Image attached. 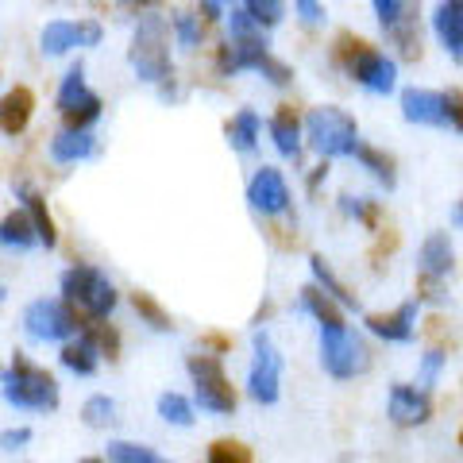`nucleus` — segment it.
Segmentation results:
<instances>
[{"label": "nucleus", "mask_w": 463, "mask_h": 463, "mask_svg": "<svg viewBox=\"0 0 463 463\" xmlns=\"http://www.w3.org/2000/svg\"><path fill=\"white\" fill-rule=\"evenodd\" d=\"M0 394L16 410H32V413H54L62 394H58V383L47 367H35L27 355H12V367L0 379Z\"/></svg>", "instance_id": "nucleus-1"}, {"label": "nucleus", "mask_w": 463, "mask_h": 463, "mask_svg": "<svg viewBox=\"0 0 463 463\" xmlns=\"http://www.w3.org/2000/svg\"><path fill=\"white\" fill-rule=\"evenodd\" d=\"M336 62L344 66V74L355 85H364L367 93H394L398 90V62L390 54H383L379 47H371L364 39L340 35L336 39Z\"/></svg>", "instance_id": "nucleus-2"}, {"label": "nucleus", "mask_w": 463, "mask_h": 463, "mask_svg": "<svg viewBox=\"0 0 463 463\" xmlns=\"http://www.w3.org/2000/svg\"><path fill=\"white\" fill-rule=\"evenodd\" d=\"M128 62H132L136 78L147 85H166L174 81V62H170V24L163 16H139L132 47H128Z\"/></svg>", "instance_id": "nucleus-3"}, {"label": "nucleus", "mask_w": 463, "mask_h": 463, "mask_svg": "<svg viewBox=\"0 0 463 463\" xmlns=\"http://www.w3.org/2000/svg\"><path fill=\"white\" fill-rule=\"evenodd\" d=\"M216 70H221L224 78H236V74H243V70H255V74H263L270 85L294 81V70L270 54L263 32L243 35V39H228L221 47V54H216Z\"/></svg>", "instance_id": "nucleus-4"}, {"label": "nucleus", "mask_w": 463, "mask_h": 463, "mask_svg": "<svg viewBox=\"0 0 463 463\" xmlns=\"http://www.w3.org/2000/svg\"><path fill=\"white\" fill-rule=\"evenodd\" d=\"M306 143L321 155V158H352L355 143H359V124L352 112H344L336 105H321V109H309L306 124Z\"/></svg>", "instance_id": "nucleus-5"}, {"label": "nucleus", "mask_w": 463, "mask_h": 463, "mask_svg": "<svg viewBox=\"0 0 463 463\" xmlns=\"http://www.w3.org/2000/svg\"><path fill=\"white\" fill-rule=\"evenodd\" d=\"M62 294H66L70 306L85 317H109L116 309V301H120L116 286L90 263H78L62 274Z\"/></svg>", "instance_id": "nucleus-6"}, {"label": "nucleus", "mask_w": 463, "mask_h": 463, "mask_svg": "<svg viewBox=\"0 0 463 463\" xmlns=\"http://www.w3.org/2000/svg\"><path fill=\"white\" fill-rule=\"evenodd\" d=\"M190 379H194V394L201 402V410H209V413H224L232 417L236 413V390H232L228 383V374H224V364H221V355H190Z\"/></svg>", "instance_id": "nucleus-7"}, {"label": "nucleus", "mask_w": 463, "mask_h": 463, "mask_svg": "<svg viewBox=\"0 0 463 463\" xmlns=\"http://www.w3.org/2000/svg\"><path fill=\"white\" fill-rule=\"evenodd\" d=\"M402 116L410 124L444 128V132H459V93H437V90H402Z\"/></svg>", "instance_id": "nucleus-8"}, {"label": "nucleus", "mask_w": 463, "mask_h": 463, "mask_svg": "<svg viewBox=\"0 0 463 463\" xmlns=\"http://www.w3.org/2000/svg\"><path fill=\"white\" fill-rule=\"evenodd\" d=\"M321 364L332 379H355V374H364L371 367V352L347 325L321 328Z\"/></svg>", "instance_id": "nucleus-9"}, {"label": "nucleus", "mask_w": 463, "mask_h": 463, "mask_svg": "<svg viewBox=\"0 0 463 463\" xmlns=\"http://www.w3.org/2000/svg\"><path fill=\"white\" fill-rule=\"evenodd\" d=\"M78 309L70 301H58V298H43V301H32L24 313V328L32 340H43V344H66L78 336Z\"/></svg>", "instance_id": "nucleus-10"}, {"label": "nucleus", "mask_w": 463, "mask_h": 463, "mask_svg": "<svg viewBox=\"0 0 463 463\" xmlns=\"http://www.w3.org/2000/svg\"><path fill=\"white\" fill-rule=\"evenodd\" d=\"M255 359H251V371H248V394L259 405H274L282 394V355L274 352V344L267 332H255Z\"/></svg>", "instance_id": "nucleus-11"}, {"label": "nucleus", "mask_w": 463, "mask_h": 463, "mask_svg": "<svg viewBox=\"0 0 463 463\" xmlns=\"http://www.w3.org/2000/svg\"><path fill=\"white\" fill-rule=\"evenodd\" d=\"M105 39V27L97 20H51L47 27L39 32V47L43 54H70L74 47H97Z\"/></svg>", "instance_id": "nucleus-12"}, {"label": "nucleus", "mask_w": 463, "mask_h": 463, "mask_svg": "<svg viewBox=\"0 0 463 463\" xmlns=\"http://www.w3.org/2000/svg\"><path fill=\"white\" fill-rule=\"evenodd\" d=\"M289 185L282 178V170H274V166H259L251 174V182H248V205L255 213H263V216H279L289 209Z\"/></svg>", "instance_id": "nucleus-13"}, {"label": "nucleus", "mask_w": 463, "mask_h": 463, "mask_svg": "<svg viewBox=\"0 0 463 463\" xmlns=\"http://www.w3.org/2000/svg\"><path fill=\"white\" fill-rule=\"evenodd\" d=\"M386 413H390V421L402 425V429H417V425H425L429 417H432L429 390L394 383V386H390V405H386Z\"/></svg>", "instance_id": "nucleus-14"}, {"label": "nucleus", "mask_w": 463, "mask_h": 463, "mask_svg": "<svg viewBox=\"0 0 463 463\" xmlns=\"http://www.w3.org/2000/svg\"><path fill=\"white\" fill-rule=\"evenodd\" d=\"M417 313H421V298L402 301L394 313H371L367 328L386 344H410L417 336Z\"/></svg>", "instance_id": "nucleus-15"}, {"label": "nucleus", "mask_w": 463, "mask_h": 463, "mask_svg": "<svg viewBox=\"0 0 463 463\" xmlns=\"http://www.w3.org/2000/svg\"><path fill=\"white\" fill-rule=\"evenodd\" d=\"M97 155V136L90 128H66L51 139V158L62 166H74V163H85V158Z\"/></svg>", "instance_id": "nucleus-16"}, {"label": "nucleus", "mask_w": 463, "mask_h": 463, "mask_svg": "<svg viewBox=\"0 0 463 463\" xmlns=\"http://www.w3.org/2000/svg\"><path fill=\"white\" fill-rule=\"evenodd\" d=\"M432 32H437L440 47L459 62L463 58V0H440L437 16H432Z\"/></svg>", "instance_id": "nucleus-17"}, {"label": "nucleus", "mask_w": 463, "mask_h": 463, "mask_svg": "<svg viewBox=\"0 0 463 463\" xmlns=\"http://www.w3.org/2000/svg\"><path fill=\"white\" fill-rule=\"evenodd\" d=\"M32 112H35V93L27 90V85H16L12 93L0 97V132H5V136L27 132V124H32Z\"/></svg>", "instance_id": "nucleus-18"}, {"label": "nucleus", "mask_w": 463, "mask_h": 463, "mask_svg": "<svg viewBox=\"0 0 463 463\" xmlns=\"http://www.w3.org/2000/svg\"><path fill=\"white\" fill-rule=\"evenodd\" d=\"M16 197H20V205L27 213V221H32V228H35V240L43 243V248H54V243H58V228H54V216L47 209V201H43V194H35L27 182H20Z\"/></svg>", "instance_id": "nucleus-19"}, {"label": "nucleus", "mask_w": 463, "mask_h": 463, "mask_svg": "<svg viewBox=\"0 0 463 463\" xmlns=\"http://www.w3.org/2000/svg\"><path fill=\"white\" fill-rule=\"evenodd\" d=\"M456 267V251L448 232H432V236L421 243V274L425 279H448Z\"/></svg>", "instance_id": "nucleus-20"}, {"label": "nucleus", "mask_w": 463, "mask_h": 463, "mask_svg": "<svg viewBox=\"0 0 463 463\" xmlns=\"http://www.w3.org/2000/svg\"><path fill=\"white\" fill-rule=\"evenodd\" d=\"M270 139H274V147H279L286 158H298L301 155V120H298V112L282 105L279 112L270 116Z\"/></svg>", "instance_id": "nucleus-21"}, {"label": "nucleus", "mask_w": 463, "mask_h": 463, "mask_svg": "<svg viewBox=\"0 0 463 463\" xmlns=\"http://www.w3.org/2000/svg\"><path fill=\"white\" fill-rule=\"evenodd\" d=\"M78 336L90 344L97 355H109V359L120 355V332L105 325V317H85V321H78Z\"/></svg>", "instance_id": "nucleus-22"}, {"label": "nucleus", "mask_w": 463, "mask_h": 463, "mask_svg": "<svg viewBox=\"0 0 463 463\" xmlns=\"http://www.w3.org/2000/svg\"><path fill=\"white\" fill-rule=\"evenodd\" d=\"M301 309L309 317H317V325L321 328H344V309L332 301L321 286H306L301 289Z\"/></svg>", "instance_id": "nucleus-23"}, {"label": "nucleus", "mask_w": 463, "mask_h": 463, "mask_svg": "<svg viewBox=\"0 0 463 463\" xmlns=\"http://www.w3.org/2000/svg\"><path fill=\"white\" fill-rule=\"evenodd\" d=\"M259 132H263V120H259V112L255 109H240L236 116H232V124H228L232 151H240V155L255 151L259 147Z\"/></svg>", "instance_id": "nucleus-24"}, {"label": "nucleus", "mask_w": 463, "mask_h": 463, "mask_svg": "<svg viewBox=\"0 0 463 463\" xmlns=\"http://www.w3.org/2000/svg\"><path fill=\"white\" fill-rule=\"evenodd\" d=\"M352 158H355V163L364 166L367 174H374V178H379V182L386 185V190H394V185H398L394 158H390L386 151H379V147H371V143L359 139V143H355V151H352Z\"/></svg>", "instance_id": "nucleus-25"}, {"label": "nucleus", "mask_w": 463, "mask_h": 463, "mask_svg": "<svg viewBox=\"0 0 463 463\" xmlns=\"http://www.w3.org/2000/svg\"><path fill=\"white\" fill-rule=\"evenodd\" d=\"M35 228L32 221H27V213L24 209H12L5 221H0V248H12V251H27V248H35Z\"/></svg>", "instance_id": "nucleus-26"}, {"label": "nucleus", "mask_w": 463, "mask_h": 463, "mask_svg": "<svg viewBox=\"0 0 463 463\" xmlns=\"http://www.w3.org/2000/svg\"><path fill=\"white\" fill-rule=\"evenodd\" d=\"M309 270H313V286H321L325 294L336 301V306H344V309H355V294H347V286L336 279V274H332V267L325 263L321 255H313L309 259Z\"/></svg>", "instance_id": "nucleus-27"}, {"label": "nucleus", "mask_w": 463, "mask_h": 463, "mask_svg": "<svg viewBox=\"0 0 463 463\" xmlns=\"http://www.w3.org/2000/svg\"><path fill=\"white\" fill-rule=\"evenodd\" d=\"M90 93H93V90H90V85H85V66H81V62H74V66L66 70L62 85H58V97H54V105H58V112L66 116L70 109L78 105V100H85Z\"/></svg>", "instance_id": "nucleus-28"}, {"label": "nucleus", "mask_w": 463, "mask_h": 463, "mask_svg": "<svg viewBox=\"0 0 463 463\" xmlns=\"http://www.w3.org/2000/svg\"><path fill=\"white\" fill-rule=\"evenodd\" d=\"M58 359H62V367H66V371L81 374V379H85V374H93L97 364H100V355H97L81 336H78V340H66V347H62V355H58Z\"/></svg>", "instance_id": "nucleus-29"}, {"label": "nucleus", "mask_w": 463, "mask_h": 463, "mask_svg": "<svg viewBox=\"0 0 463 463\" xmlns=\"http://www.w3.org/2000/svg\"><path fill=\"white\" fill-rule=\"evenodd\" d=\"M109 459L112 463H174L166 456H158L155 448H143V444H132V440H112L109 444Z\"/></svg>", "instance_id": "nucleus-30"}, {"label": "nucleus", "mask_w": 463, "mask_h": 463, "mask_svg": "<svg viewBox=\"0 0 463 463\" xmlns=\"http://www.w3.org/2000/svg\"><path fill=\"white\" fill-rule=\"evenodd\" d=\"M174 35H178L182 51H197L201 39H205V20L194 16V12H174Z\"/></svg>", "instance_id": "nucleus-31"}, {"label": "nucleus", "mask_w": 463, "mask_h": 463, "mask_svg": "<svg viewBox=\"0 0 463 463\" xmlns=\"http://www.w3.org/2000/svg\"><path fill=\"white\" fill-rule=\"evenodd\" d=\"M158 417H163L166 425L190 429L194 425V405L185 402L182 394H163V398H158Z\"/></svg>", "instance_id": "nucleus-32"}, {"label": "nucleus", "mask_w": 463, "mask_h": 463, "mask_svg": "<svg viewBox=\"0 0 463 463\" xmlns=\"http://www.w3.org/2000/svg\"><path fill=\"white\" fill-rule=\"evenodd\" d=\"M243 8H248V16L263 27H279L282 24V16H286V0H240Z\"/></svg>", "instance_id": "nucleus-33"}, {"label": "nucleus", "mask_w": 463, "mask_h": 463, "mask_svg": "<svg viewBox=\"0 0 463 463\" xmlns=\"http://www.w3.org/2000/svg\"><path fill=\"white\" fill-rule=\"evenodd\" d=\"M81 417H85V425L90 429H109L116 421V402L109 394H93L90 402L81 405Z\"/></svg>", "instance_id": "nucleus-34"}, {"label": "nucleus", "mask_w": 463, "mask_h": 463, "mask_svg": "<svg viewBox=\"0 0 463 463\" xmlns=\"http://www.w3.org/2000/svg\"><path fill=\"white\" fill-rule=\"evenodd\" d=\"M132 306H136V313L147 321L155 332H174V321H170V313L158 306V301L151 298V294H132Z\"/></svg>", "instance_id": "nucleus-35"}, {"label": "nucleus", "mask_w": 463, "mask_h": 463, "mask_svg": "<svg viewBox=\"0 0 463 463\" xmlns=\"http://www.w3.org/2000/svg\"><path fill=\"white\" fill-rule=\"evenodd\" d=\"M340 209H344L347 216H352V221H359V224H364V228H379V201L344 194V197H340Z\"/></svg>", "instance_id": "nucleus-36"}, {"label": "nucleus", "mask_w": 463, "mask_h": 463, "mask_svg": "<svg viewBox=\"0 0 463 463\" xmlns=\"http://www.w3.org/2000/svg\"><path fill=\"white\" fill-rule=\"evenodd\" d=\"M100 112H105V100H100L97 93H90V97L78 100V105L66 112V124L70 128H93L100 120Z\"/></svg>", "instance_id": "nucleus-37"}, {"label": "nucleus", "mask_w": 463, "mask_h": 463, "mask_svg": "<svg viewBox=\"0 0 463 463\" xmlns=\"http://www.w3.org/2000/svg\"><path fill=\"white\" fill-rule=\"evenodd\" d=\"M209 463H255L251 448L240 440H213L209 444Z\"/></svg>", "instance_id": "nucleus-38"}, {"label": "nucleus", "mask_w": 463, "mask_h": 463, "mask_svg": "<svg viewBox=\"0 0 463 463\" xmlns=\"http://www.w3.org/2000/svg\"><path fill=\"white\" fill-rule=\"evenodd\" d=\"M444 364H448V355L440 352V347H432V352H425V359H421V374H417V383H421V390H432V386H437Z\"/></svg>", "instance_id": "nucleus-39"}, {"label": "nucleus", "mask_w": 463, "mask_h": 463, "mask_svg": "<svg viewBox=\"0 0 463 463\" xmlns=\"http://www.w3.org/2000/svg\"><path fill=\"white\" fill-rule=\"evenodd\" d=\"M371 8H374V16H379V24L386 27V32L405 16V12H410L405 0H371Z\"/></svg>", "instance_id": "nucleus-40"}, {"label": "nucleus", "mask_w": 463, "mask_h": 463, "mask_svg": "<svg viewBox=\"0 0 463 463\" xmlns=\"http://www.w3.org/2000/svg\"><path fill=\"white\" fill-rule=\"evenodd\" d=\"M240 0H201V16H205V24H216V20H224Z\"/></svg>", "instance_id": "nucleus-41"}, {"label": "nucleus", "mask_w": 463, "mask_h": 463, "mask_svg": "<svg viewBox=\"0 0 463 463\" xmlns=\"http://www.w3.org/2000/svg\"><path fill=\"white\" fill-rule=\"evenodd\" d=\"M24 444H32V429H5L0 432V448H5V452H20Z\"/></svg>", "instance_id": "nucleus-42"}, {"label": "nucleus", "mask_w": 463, "mask_h": 463, "mask_svg": "<svg viewBox=\"0 0 463 463\" xmlns=\"http://www.w3.org/2000/svg\"><path fill=\"white\" fill-rule=\"evenodd\" d=\"M294 8H298V16L306 20V24H321V20H325L321 0H294Z\"/></svg>", "instance_id": "nucleus-43"}, {"label": "nucleus", "mask_w": 463, "mask_h": 463, "mask_svg": "<svg viewBox=\"0 0 463 463\" xmlns=\"http://www.w3.org/2000/svg\"><path fill=\"white\" fill-rule=\"evenodd\" d=\"M325 178H328V158H325V163H321V166H317V170L309 174V190H317V185H321Z\"/></svg>", "instance_id": "nucleus-44"}, {"label": "nucleus", "mask_w": 463, "mask_h": 463, "mask_svg": "<svg viewBox=\"0 0 463 463\" xmlns=\"http://www.w3.org/2000/svg\"><path fill=\"white\" fill-rule=\"evenodd\" d=\"M132 5H139V8H158L163 0H132Z\"/></svg>", "instance_id": "nucleus-45"}, {"label": "nucleus", "mask_w": 463, "mask_h": 463, "mask_svg": "<svg viewBox=\"0 0 463 463\" xmlns=\"http://www.w3.org/2000/svg\"><path fill=\"white\" fill-rule=\"evenodd\" d=\"M5 298H8V289H5V286H0V301H5Z\"/></svg>", "instance_id": "nucleus-46"}, {"label": "nucleus", "mask_w": 463, "mask_h": 463, "mask_svg": "<svg viewBox=\"0 0 463 463\" xmlns=\"http://www.w3.org/2000/svg\"><path fill=\"white\" fill-rule=\"evenodd\" d=\"M81 463H105V459H81Z\"/></svg>", "instance_id": "nucleus-47"}]
</instances>
